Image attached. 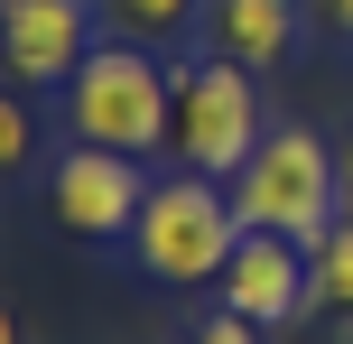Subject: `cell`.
Returning a JSON list of instances; mask_svg holds the SVG:
<instances>
[{"label":"cell","instance_id":"cell-14","mask_svg":"<svg viewBox=\"0 0 353 344\" xmlns=\"http://www.w3.org/2000/svg\"><path fill=\"white\" fill-rule=\"evenodd\" d=\"M335 186H344V223H353V140L335 149Z\"/></svg>","mask_w":353,"mask_h":344},{"label":"cell","instance_id":"cell-6","mask_svg":"<svg viewBox=\"0 0 353 344\" xmlns=\"http://www.w3.org/2000/svg\"><path fill=\"white\" fill-rule=\"evenodd\" d=\"M93 0H0V74L10 84H74V65H84L103 37H93Z\"/></svg>","mask_w":353,"mask_h":344},{"label":"cell","instance_id":"cell-7","mask_svg":"<svg viewBox=\"0 0 353 344\" xmlns=\"http://www.w3.org/2000/svg\"><path fill=\"white\" fill-rule=\"evenodd\" d=\"M214 307H232L242 326H298V316L316 307V289H307V242L242 233V252H232L223 279H214Z\"/></svg>","mask_w":353,"mask_h":344},{"label":"cell","instance_id":"cell-5","mask_svg":"<svg viewBox=\"0 0 353 344\" xmlns=\"http://www.w3.org/2000/svg\"><path fill=\"white\" fill-rule=\"evenodd\" d=\"M149 159L130 149H93V140H65V159L47 168V214L65 223L74 242H130L140 233V205H149Z\"/></svg>","mask_w":353,"mask_h":344},{"label":"cell","instance_id":"cell-9","mask_svg":"<svg viewBox=\"0 0 353 344\" xmlns=\"http://www.w3.org/2000/svg\"><path fill=\"white\" fill-rule=\"evenodd\" d=\"M103 10V28L112 37H130V47H186L195 28H205V0H93Z\"/></svg>","mask_w":353,"mask_h":344},{"label":"cell","instance_id":"cell-4","mask_svg":"<svg viewBox=\"0 0 353 344\" xmlns=\"http://www.w3.org/2000/svg\"><path fill=\"white\" fill-rule=\"evenodd\" d=\"M168 65L159 47H130V37H103V47L74 65L65 84V130L93 149H130V159H159L168 149Z\"/></svg>","mask_w":353,"mask_h":344},{"label":"cell","instance_id":"cell-1","mask_svg":"<svg viewBox=\"0 0 353 344\" xmlns=\"http://www.w3.org/2000/svg\"><path fill=\"white\" fill-rule=\"evenodd\" d=\"M232 214L242 233H288V242H316L344 223V186H335V140L307 121H270L261 149L242 159L232 177Z\"/></svg>","mask_w":353,"mask_h":344},{"label":"cell","instance_id":"cell-3","mask_svg":"<svg viewBox=\"0 0 353 344\" xmlns=\"http://www.w3.org/2000/svg\"><path fill=\"white\" fill-rule=\"evenodd\" d=\"M130 252H140V270L159 279V289H214V279H223V261L242 252L232 186H223V177H195V168L159 177V186H149V205H140Z\"/></svg>","mask_w":353,"mask_h":344},{"label":"cell","instance_id":"cell-13","mask_svg":"<svg viewBox=\"0 0 353 344\" xmlns=\"http://www.w3.org/2000/svg\"><path fill=\"white\" fill-rule=\"evenodd\" d=\"M307 19H316L325 37H344V47H353V0H307Z\"/></svg>","mask_w":353,"mask_h":344},{"label":"cell","instance_id":"cell-10","mask_svg":"<svg viewBox=\"0 0 353 344\" xmlns=\"http://www.w3.org/2000/svg\"><path fill=\"white\" fill-rule=\"evenodd\" d=\"M307 289H316L325 316H353V223H335V233L307 242Z\"/></svg>","mask_w":353,"mask_h":344},{"label":"cell","instance_id":"cell-8","mask_svg":"<svg viewBox=\"0 0 353 344\" xmlns=\"http://www.w3.org/2000/svg\"><path fill=\"white\" fill-rule=\"evenodd\" d=\"M298 37H307V0H205L195 47L223 56V65L270 74V65H288V56H298Z\"/></svg>","mask_w":353,"mask_h":344},{"label":"cell","instance_id":"cell-12","mask_svg":"<svg viewBox=\"0 0 353 344\" xmlns=\"http://www.w3.org/2000/svg\"><path fill=\"white\" fill-rule=\"evenodd\" d=\"M195 344H261V326H242L232 307H214L205 326H195Z\"/></svg>","mask_w":353,"mask_h":344},{"label":"cell","instance_id":"cell-15","mask_svg":"<svg viewBox=\"0 0 353 344\" xmlns=\"http://www.w3.org/2000/svg\"><path fill=\"white\" fill-rule=\"evenodd\" d=\"M0 344H19V316H10V307H0Z\"/></svg>","mask_w":353,"mask_h":344},{"label":"cell","instance_id":"cell-2","mask_svg":"<svg viewBox=\"0 0 353 344\" xmlns=\"http://www.w3.org/2000/svg\"><path fill=\"white\" fill-rule=\"evenodd\" d=\"M168 159L195 168V177H242V159L261 149V74L251 65H223V56L195 47L186 65H168Z\"/></svg>","mask_w":353,"mask_h":344},{"label":"cell","instance_id":"cell-11","mask_svg":"<svg viewBox=\"0 0 353 344\" xmlns=\"http://www.w3.org/2000/svg\"><path fill=\"white\" fill-rule=\"evenodd\" d=\"M28 149H37L28 103H19V93H0V177H19V168H28Z\"/></svg>","mask_w":353,"mask_h":344}]
</instances>
